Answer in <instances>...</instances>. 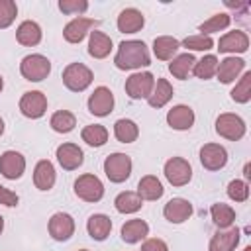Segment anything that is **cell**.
<instances>
[{
  "label": "cell",
  "mask_w": 251,
  "mask_h": 251,
  "mask_svg": "<svg viewBox=\"0 0 251 251\" xmlns=\"http://www.w3.org/2000/svg\"><path fill=\"white\" fill-rule=\"evenodd\" d=\"M49 126H51L57 133H69V131L75 129L76 118H75V114H71L69 110H59V112H55V114L51 116Z\"/></svg>",
  "instance_id": "cell-35"
},
{
  "label": "cell",
  "mask_w": 251,
  "mask_h": 251,
  "mask_svg": "<svg viewBox=\"0 0 251 251\" xmlns=\"http://www.w3.org/2000/svg\"><path fill=\"white\" fill-rule=\"evenodd\" d=\"M178 47H180V41L176 37H171V35H159L153 41V53L161 61L175 59V53L178 51Z\"/></svg>",
  "instance_id": "cell-27"
},
{
  "label": "cell",
  "mask_w": 251,
  "mask_h": 251,
  "mask_svg": "<svg viewBox=\"0 0 251 251\" xmlns=\"http://www.w3.org/2000/svg\"><path fill=\"white\" fill-rule=\"evenodd\" d=\"M114 135L120 143H133L139 135V127L133 120H127V118H122L114 124Z\"/></svg>",
  "instance_id": "cell-32"
},
{
  "label": "cell",
  "mask_w": 251,
  "mask_h": 251,
  "mask_svg": "<svg viewBox=\"0 0 251 251\" xmlns=\"http://www.w3.org/2000/svg\"><path fill=\"white\" fill-rule=\"evenodd\" d=\"M2 229H4V218L0 216V233H2Z\"/></svg>",
  "instance_id": "cell-47"
},
{
  "label": "cell",
  "mask_w": 251,
  "mask_h": 251,
  "mask_svg": "<svg viewBox=\"0 0 251 251\" xmlns=\"http://www.w3.org/2000/svg\"><path fill=\"white\" fill-rule=\"evenodd\" d=\"M210 216H212V222H214L220 229L231 227V224L235 222V210H233L229 204H224V202H216V204H212V208H210Z\"/></svg>",
  "instance_id": "cell-30"
},
{
  "label": "cell",
  "mask_w": 251,
  "mask_h": 251,
  "mask_svg": "<svg viewBox=\"0 0 251 251\" xmlns=\"http://www.w3.org/2000/svg\"><path fill=\"white\" fill-rule=\"evenodd\" d=\"M243 251H251V247H249V245H247V247H245V249H243Z\"/></svg>",
  "instance_id": "cell-49"
},
{
  "label": "cell",
  "mask_w": 251,
  "mask_h": 251,
  "mask_svg": "<svg viewBox=\"0 0 251 251\" xmlns=\"http://www.w3.org/2000/svg\"><path fill=\"white\" fill-rule=\"evenodd\" d=\"M229 94H231V100L239 102V104H247L251 100V73L249 71L243 73V76L235 82V86Z\"/></svg>",
  "instance_id": "cell-37"
},
{
  "label": "cell",
  "mask_w": 251,
  "mask_h": 251,
  "mask_svg": "<svg viewBox=\"0 0 251 251\" xmlns=\"http://www.w3.org/2000/svg\"><path fill=\"white\" fill-rule=\"evenodd\" d=\"M2 133H4V120L0 118V135H2Z\"/></svg>",
  "instance_id": "cell-46"
},
{
  "label": "cell",
  "mask_w": 251,
  "mask_h": 251,
  "mask_svg": "<svg viewBox=\"0 0 251 251\" xmlns=\"http://www.w3.org/2000/svg\"><path fill=\"white\" fill-rule=\"evenodd\" d=\"M239 229L237 227H226L212 235L208 251H235L239 243Z\"/></svg>",
  "instance_id": "cell-20"
},
{
  "label": "cell",
  "mask_w": 251,
  "mask_h": 251,
  "mask_svg": "<svg viewBox=\"0 0 251 251\" xmlns=\"http://www.w3.org/2000/svg\"><path fill=\"white\" fill-rule=\"evenodd\" d=\"M227 196L233 200V202H245L249 198V184L245 180H231L227 184Z\"/></svg>",
  "instance_id": "cell-40"
},
{
  "label": "cell",
  "mask_w": 251,
  "mask_h": 251,
  "mask_svg": "<svg viewBox=\"0 0 251 251\" xmlns=\"http://www.w3.org/2000/svg\"><path fill=\"white\" fill-rule=\"evenodd\" d=\"M25 171V159L18 151H4L0 155V175L8 180H16Z\"/></svg>",
  "instance_id": "cell-13"
},
{
  "label": "cell",
  "mask_w": 251,
  "mask_h": 251,
  "mask_svg": "<svg viewBox=\"0 0 251 251\" xmlns=\"http://www.w3.org/2000/svg\"><path fill=\"white\" fill-rule=\"evenodd\" d=\"M45 110H47V98L39 90L24 92V96L20 98V112L25 118L37 120V118H41L45 114Z\"/></svg>",
  "instance_id": "cell-9"
},
{
  "label": "cell",
  "mask_w": 251,
  "mask_h": 251,
  "mask_svg": "<svg viewBox=\"0 0 251 251\" xmlns=\"http://www.w3.org/2000/svg\"><path fill=\"white\" fill-rule=\"evenodd\" d=\"M2 88H4V78H2V75H0V92H2Z\"/></svg>",
  "instance_id": "cell-48"
},
{
  "label": "cell",
  "mask_w": 251,
  "mask_h": 251,
  "mask_svg": "<svg viewBox=\"0 0 251 251\" xmlns=\"http://www.w3.org/2000/svg\"><path fill=\"white\" fill-rule=\"evenodd\" d=\"M92 71L82 63H71L63 71V84L71 92H82L92 84Z\"/></svg>",
  "instance_id": "cell-3"
},
{
  "label": "cell",
  "mask_w": 251,
  "mask_h": 251,
  "mask_svg": "<svg viewBox=\"0 0 251 251\" xmlns=\"http://www.w3.org/2000/svg\"><path fill=\"white\" fill-rule=\"evenodd\" d=\"M104 173L110 182H124L131 175V159L126 153H112L104 159Z\"/></svg>",
  "instance_id": "cell-4"
},
{
  "label": "cell",
  "mask_w": 251,
  "mask_h": 251,
  "mask_svg": "<svg viewBox=\"0 0 251 251\" xmlns=\"http://www.w3.org/2000/svg\"><path fill=\"white\" fill-rule=\"evenodd\" d=\"M16 39H18V43H22L25 47L37 45L41 41V27H39V24H35L31 20L22 22L18 25V29H16Z\"/></svg>",
  "instance_id": "cell-26"
},
{
  "label": "cell",
  "mask_w": 251,
  "mask_h": 251,
  "mask_svg": "<svg viewBox=\"0 0 251 251\" xmlns=\"http://www.w3.org/2000/svg\"><path fill=\"white\" fill-rule=\"evenodd\" d=\"M145 25V18L135 8H126L118 16V29L122 33H137Z\"/></svg>",
  "instance_id": "cell-22"
},
{
  "label": "cell",
  "mask_w": 251,
  "mask_h": 251,
  "mask_svg": "<svg viewBox=\"0 0 251 251\" xmlns=\"http://www.w3.org/2000/svg\"><path fill=\"white\" fill-rule=\"evenodd\" d=\"M114 206L120 214H133L137 210H141L143 206V200L137 196V192H131V190H126V192H120L114 200Z\"/></svg>",
  "instance_id": "cell-33"
},
{
  "label": "cell",
  "mask_w": 251,
  "mask_h": 251,
  "mask_svg": "<svg viewBox=\"0 0 251 251\" xmlns=\"http://www.w3.org/2000/svg\"><path fill=\"white\" fill-rule=\"evenodd\" d=\"M243 173H245V178H249V176H251V173H249V165H245V169H243Z\"/></svg>",
  "instance_id": "cell-45"
},
{
  "label": "cell",
  "mask_w": 251,
  "mask_h": 251,
  "mask_svg": "<svg viewBox=\"0 0 251 251\" xmlns=\"http://www.w3.org/2000/svg\"><path fill=\"white\" fill-rule=\"evenodd\" d=\"M75 194L84 202H98L104 196V184L96 175H80L75 180Z\"/></svg>",
  "instance_id": "cell-5"
},
{
  "label": "cell",
  "mask_w": 251,
  "mask_h": 251,
  "mask_svg": "<svg viewBox=\"0 0 251 251\" xmlns=\"http://www.w3.org/2000/svg\"><path fill=\"white\" fill-rule=\"evenodd\" d=\"M59 10L69 16L82 14L88 10V2L86 0H59Z\"/></svg>",
  "instance_id": "cell-42"
},
{
  "label": "cell",
  "mask_w": 251,
  "mask_h": 251,
  "mask_svg": "<svg viewBox=\"0 0 251 251\" xmlns=\"http://www.w3.org/2000/svg\"><path fill=\"white\" fill-rule=\"evenodd\" d=\"M80 137L90 147H102L108 141V129L100 124H90L80 131Z\"/></svg>",
  "instance_id": "cell-34"
},
{
  "label": "cell",
  "mask_w": 251,
  "mask_h": 251,
  "mask_svg": "<svg viewBox=\"0 0 251 251\" xmlns=\"http://www.w3.org/2000/svg\"><path fill=\"white\" fill-rule=\"evenodd\" d=\"M18 6L12 0H0V29H6L16 20Z\"/></svg>",
  "instance_id": "cell-41"
},
{
  "label": "cell",
  "mask_w": 251,
  "mask_h": 251,
  "mask_svg": "<svg viewBox=\"0 0 251 251\" xmlns=\"http://www.w3.org/2000/svg\"><path fill=\"white\" fill-rule=\"evenodd\" d=\"M229 24H231V16L226 14V12H222V14H214L212 18H208L204 24H200L198 29L202 31V35H210V33H216V31L226 29Z\"/></svg>",
  "instance_id": "cell-36"
},
{
  "label": "cell",
  "mask_w": 251,
  "mask_h": 251,
  "mask_svg": "<svg viewBox=\"0 0 251 251\" xmlns=\"http://www.w3.org/2000/svg\"><path fill=\"white\" fill-rule=\"evenodd\" d=\"M47 229H49V235L55 241H67L75 233V220H73V216H69L65 212H57V214L51 216V220L47 224Z\"/></svg>",
  "instance_id": "cell-11"
},
{
  "label": "cell",
  "mask_w": 251,
  "mask_h": 251,
  "mask_svg": "<svg viewBox=\"0 0 251 251\" xmlns=\"http://www.w3.org/2000/svg\"><path fill=\"white\" fill-rule=\"evenodd\" d=\"M218 49H220V53H245L249 49V37L241 29L227 31L226 35L220 37Z\"/></svg>",
  "instance_id": "cell-18"
},
{
  "label": "cell",
  "mask_w": 251,
  "mask_h": 251,
  "mask_svg": "<svg viewBox=\"0 0 251 251\" xmlns=\"http://www.w3.org/2000/svg\"><path fill=\"white\" fill-rule=\"evenodd\" d=\"M114 110V94L110 88L106 86H98L94 88V92L88 96V112L94 116H108Z\"/></svg>",
  "instance_id": "cell-12"
},
{
  "label": "cell",
  "mask_w": 251,
  "mask_h": 251,
  "mask_svg": "<svg viewBox=\"0 0 251 251\" xmlns=\"http://www.w3.org/2000/svg\"><path fill=\"white\" fill-rule=\"evenodd\" d=\"M163 216L171 224H182L192 216V204L186 198H171L163 208Z\"/></svg>",
  "instance_id": "cell-17"
},
{
  "label": "cell",
  "mask_w": 251,
  "mask_h": 251,
  "mask_svg": "<svg viewBox=\"0 0 251 251\" xmlns=\"http://www.w3.org/2000/svg\"><path fill=\"white\" fill-rule=\"evenodd\" d=\"M86 231L92 239L104 241L112 231V220L106 214H92L86 222Z\"/></svg>",
  "instance_id": "cell-24"
},
{
  "label": "cell",
  "mask_w": 251,
  "mask_h": 251,
  "mask_svg": "<svg viewBox=\"0 0 251 251\" xmlns=\"http://www.w3.org/2000/svg\"><path fill=\"white\" fill-rule=\"evenodd\" d=\"M165 176L173 186H184L192 178V167L182 157H171L165 163Z\"/></svg>",
  "instance_id": "cell-8"
},
{
  "label": "cell",
  "mask_w": 251,
  "mask_h": 251,
  "mask_svg": "<svg viewBox=\"0 0 251 251\" xmlns=\"http://www.w3.org/2000/svg\"><path fill=\"white\" fill-rule=\"evenodd\" d=\"M18 202H20L18 194L14 190H10V188H6V186L0 184V204L12 208V206H18Z\"/></svg>",
  "instance_id": "cell-43"
},
{
  "label": "cell",
  "mask_w": 251,
  "mask_h": 251,
  "mask_svg": "<svg viewBox=\"0 0 251 251\" xmlns=\"http://www.w3.org/2000/svg\"><path fill=\"white\" fill-rule=\"evenodd\" d=\"M114 65L120 71H133V69H141V67L151 65L147 45L143 41H137V39L122 41L118 47V53L114 57Z\"/></svg>",
  "instance_id": "cell-1"
},
{
  "label": "cell",
  "mask_w": 251,
  "mask_h": 251,
  "mask_svg": "<svg viewBox=\"0 0 251 251\" xmlns=\"http://www.w3.org/2000/svg\"><path fill=\"white\" fill-rule=\"evenodd\" d=\"M243 69H245V61L241 57H235V55L233 57H226V59H222L218 63L216 76H218L220 82L229 84V82H233L243 73Z\"/></svg>",
  "instance_id": "cell-19"
},
{
  "label": "cell",
  "mask_w": 251,
  "mask_h": 251,
  "mask_svg": "<svg viewBox=\"0 0 251 251\" xmlns=\"http://www.w3.org/2000/svg\"><path fill=\"white\" fill-rule=\"evenodd\" d=\"M245 122L237 116V114H220L218 120H216V133L224 139H229V141H237L245 135Z\"/></svg>",
  "instance_id": "cell-6"
},
{
  "label": "cell",
  "mask_w": 251,
  "mask_h": 251,
  "mask_svg": "<svg viewBox=\"0 0 251 251\" xmlns=\"http://www.w3.org/2000/svg\"><path fill=\"white\" fill-rule=\"evenodd\" d=\"M55 178H57V175H55L53 163L47 161V159H41L35 165V169H33V184H35V188H39V190H51L53 184H55Z\"/></svg>",
  "instance_id": "cell-21"
},
{
  "label": "cell",
  "mask_w": 251,
  "mask_h": 251,
  "mask_svg": "<svg viewBox=\"0 0 251 251\" xmlns=\"http://www.w3.org/2000/svg\"><path fill=\"white\" fill-rule=\"evenodd\" d=\"M171 98H173V84L167 78H157L155 86H153V90L147 98L149 106L151 108H163Z\"/></svg>",
  "instance_id": "cell-28"
},
{
  "label": "cell",
  "mask_w": 251,
  "mask_h": 251,
  "mask_svg": "<svg viewBox=\"0 0 251 251\" xmlns=\"http://www.w3.org/2000/svg\"><path fill=\"white\" fill-rule=\"evenodd\" d=\"M78 251H88V249H78Z\"/></svg>",
  "instance_id": "cell-50"
},
{
  "label": "cell",
  "mask_w": 251,
  "mask_h": 251,
  "mask_svg": "<svg viewBox=\"0 0 251 251\" xmlns=\"http://www.w3.org/2000/svg\"><path fill=\"white\" fill-rule=\"evenodd\" d=\"M139 251H169V247H167V243L163 239L151 237V239H145L141 243V249Z\"/></svg>",
  "instance_id": "cell-44"
},
{
  "label": "cell",
  "mask_w": 251,
  "mask_h": 251,
  "mask_svg": "<svg viewBox=\"0 0 251 251\" xmlns=\"http://www.w3.org/2000/svg\"><path fill=\"white\" fill-rule=\"evenodd\" d=\"M200 163L208 171H220L227 163V151L220 143H204L200 147Z\"/></svg>",
  "instance_id": "cell-10"
},
{
  "label": "cell",
  "mask_w": 251,
  "mask_h": 251,
  "mask_svg": "<svg viewBox=\"0 0 251 251\" xmlns=\"http://www.w3.org/2000/svg\"><path fill=\"white\" fill-rule=\"evenodd\" d=\"M182 47H186L190 51H208V49L214 47V39L210 35H202V33L188 35V37L182 39Z\"/></svg>",
  "instance_id": "cell-39"
},
{
  "label": "cell",
  "mask_w": 251,
  "mask_h": 251,
  "mask_svg": "<svg viewBox=\"0 0 251 251\" xmlns=\"http://www.w3.org/2000/svg\"><path fill=\"white\" fill-rule=\"evenodd\" d=\"M194 63H196V59H194V55H192V53H182V55H176V57L171 61L169 71H171V75H173L175 78L184 80V78L192 73Z\"/></svg>",
  "instance_id": "cell-31"
},
{
  "label": "cell",
  "mask_w": 251,
  "mask_h": 251,
  "mask_svg": "<svg viewBox=\"0 0 251 251\" xmlns=\"http://www.w3.org/2000/svg\"><path fill=\"white\" fill-rule=\"evenodd\" d=\"M167 124L176 131H186L194 126V110L186 104H176L167 112Z\"/></svg>",
  "instance_id": "cell-15"
},
{
  "label": "cell",
  "mask_w": 251,
  "mask_h": 251,
  "mask_svg": "<svg viewBox=\"0 0 251 251\" xmlns=\"http://www.w3.org/2000/svg\"><path fill=\"white\" fill-rule=\"evenodd\" d=\"M149 233V226L147 222L143 220H127L124 226H122V239L126 243H137L141 239H145Z\"/></svg>",
  "instance_id": "cell-29"
},
{
  "label": "cell",
  "mask_w": 251,
  "mask_h": 251,
  "mask_svg": "<svg viewBox=\"0 0 251 251\" xmlns=\"http://www.w3.org/2000/svg\"><path fill=\"white\" fill-rule=\"evenodd\" d=\"M216 69H218V57H216V55H206V57H202L200 61L194 63L192 73H194L198 78L208 80V78H212V76L216 75Z\"/></svg>",
  "instance_id": "cell-38"
},
{
  "label": "cell",
  "mask_w": 251,
  "mask_h": 251,
  "mask_svg": "<svg viewBox=\"0 0 251 251\" xmlns=\"http://www.w3.org/2000/svg\"><path fill=\"white\" fill-rule=\"evenodd\" d=\"M94 25H98V20L82 18V16L73 18V20L65 25L63 37H65V41H69V43H80V41L86 37V33L90 31V27H94Z\"/></svg>",
  "instance_id": "cell-14"
},
{
  "label": "cell",
  "mask_w": 251,
  "mask_h": 251,
  "mask_svg": "<svg viewBox=\"0 0 251 251\" xmlns=\"http://www.w3.org/2000/svg\"><path fill=\"white\" fill-rule=\"evenodd\" d=\"M112 51V39L104 33V31H90V39H88V55L94 59H104L108 57Z\"/></svg>",
  "instance_id": "cell-25"
},
{
  "label": "cell",
  "mask_w": 251,
  "mask_h": 251,
  "mask_svg": "<svg viewBox=\"0 0 251 251\" xmlns=\"http://www.w3.org/2000/svg\"><path fill=\"white\" fill-rule=\"evenodd\" d=\"M163 192H165V188H163L161 180L155 175H145L137 182V196L141 200H149V202L159 200L163 196Z\"/></svg>",
  "instance_id": "cell-23"
},
{
  "label": "cell",
  "mask_w": 251,
  "mask_h": 251,
  "mask_svg": "<svg viewBox=\"0 0 251 251\" xmlns=\"http://www.w3.org/2000/svg\"><path fill=\"white\" fill-rule=\"evenodd\" d=\"M57 161L65 171H75L82 165L84 153L76 143H61L57 147Z\"/></svg>",
  "instance_id": "cell-16"
},
{
  "label": "cell",
  "mask_w": 251,
  "mask_h": 251,
  "mask_svg": "<svg viewBox=\"0 0 251 251\" xmlns=\"http://www.w3.org/2000/svg\"><path fill=\"white\" fill-rule=\"evenodd\" d=\"M155 86V76L149 71L143 73H133L131 76H127L126 80V94L133 100H141V98H149L151 90Z\"/></svg>",
  "instance_id": "cell-7"
},
{
  "label": "cell",
  "mask_w": 251,
  "mask_h": 251,
  "mask_svg": "<svg viewBox=\"0 0 251 251\" xmlns=\"http://www.w3.org/2000/svg\"><path fill=\"white\" fill-rule=\"evenodd\" d=\"M20 73L25 80L39 82V80L47 78V75L51 73V61L45 55H39V53L25 55L20 63Z\"/></svg>",
  "instance_id": "cell-2"
}]
</instances>
